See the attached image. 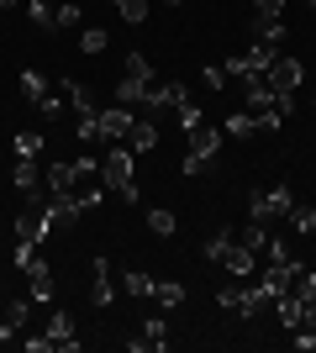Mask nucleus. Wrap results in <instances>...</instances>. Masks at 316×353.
Here are the masks:
<instances>
[{"instance_id": "b1692460", "label": "nucleus", "mask_w": 316, "mask_h": 353, "mask_svg": "<svg viewBox=\"0 0 316 353\" xmlns=\"http://www.w3.org/2000/svg\"><path fill=\"white\" fill-rule=\"evenodd\" d=\"M74 132L85 137V143H95V137H101V105H90V111H79V121H74Z\"/></svg>"}, {"instance_id": "20e7f679", "label": "nucleus", "mask_w": 316, "mask_h": 353, "mask_svg": "<svg viewBox=\"0 0 316 353\" xmlns=\"http://www.w3.org/2000/svg\"><path fill=\"white\" fill-rule=\"evenodd\" d=\"M132 121H137L132 105H105V111H101V137H105V143H127Z\"/></svg>"}, {"instance_id": "4d7b16f0", "label": "nucleus", "mask_w": 316, "mask_h": 353, "mask_svg": "<svg viewBox=\"0 0 316 353\" xmlns=\"http://www.w3.org/2000/svg\"><path fill=\"white\" fill-rule=\"evenodd\" d=\"M306 6H316V0H306Z\"/></svg>"}, {"instance_id": "412c9836", "label": "nucleus", "mask_w": 316, "mask_h": 353, "mask_svg": "<svg viewBox=\"0 0 316 353\" xmlns=\"http://www.w3.org/2000/svg\"><path fill=\"white\" fill-rule=\"evenodd\" d=\"M111 6H116V16L127 27H143V21H148V0H111Z\"/></svg>"}, {"instance_id": "4c0bfd02", "label": "nucleus", "mask_w": 316, "mask_h": 353, "mask_svg": "<svg viewBox=\"0 0 316 353\" xmlns=\"http://www.w3.org/2000/svg\"><path fill=\"white\" fill-rule=\"evenodd\" d=\"M269 216H274V211H269V195L253 190V195H248V221H269Z\"/></svg>"}, {"instance_id": "423d86ee", "label": "nucleus", "mask_w": 316, "mask_h": 353, "mask_svg": "<svg viewBox=\"0 0 316 353\" xmlns=\"http://www.w3.org/2000/svg\"><path fill=\"white\" fill-rule=\"evenodd\" d=\"M90 301H95V306H111V301H116V290H111V264H105V253H95V259H90Z\"/></svg>"}, {"instance_id": "8fccbe9b", "label": "nucleus", "mask_w": 316, "mask_h": 353, "mask_svg": "<svg viewBox=\"0 0 316 353\" xmlns=\"http://www.w3.org/2000/svg\"><path fill=\"white\" fill-rule=\"evenodd\" d=\"M21 343H27V353H48V348H53V343H48V332H32V338H21Z\"/></svg>"}, {"instance_id": "a211bd4d", "label": "nucleus", "mask_w": 316, "mask_h": 353, "mask_svg": "<svg viewBox=\"0 0 316 353\" xmlns=\"http://www.w3.org/2000/svg\"><path fill=\"white\" fill-rule=\"evenodd\" d=\"M222 264L232 269V274H238V280H248V274H253V248H242V243H232V253H227Z\"/></svg>"}, {"instance_id": "2eb2a0df", "label": "nucleus", "mask_w": 316, "mask_h": 353, "mask_svg": "<svg viewBox=\"0 0 316 353\" xmlns=\"http://www.w3.org/2000/svg\"><path fill=\"white\" fill-rule=\"evenodd\" d=\"M227 137H238V143H248V137L258 132V121H253V111H232V117H227V127H222Z\"/></svg>"}, {"instance_id": "6e6d98bb", "label": "nucleus", "mask_w": 316, "mask_h": 353, "mask_svg": "<svg viewBox=\"0 0 316 353\" xmlns=\"http://www.w3.org/2000/svg\"><path fill=\"white\" fill-rule=\"evenodd\" d=\"M0 21H6V11H0Z\"/></svg>"}, {"instance_id": "c03bdc74", "label": "nucleus", "mask_w": 316, "mask_h": 353, "mask_svg": "<svg viewBox=\"0 0 316 353\" xmlns=\"http://www.w3.org/2000/svg\"><path fill=\"white\" fill-rule=\"evenodd\" d=\"M27 316H32V301H11V306H6V322H16V327H21Z\"/></svg>"}, {"instance_id": "f03ea898", "label": "nucleus", "mask_w": 316, "mask_h": 353, "mask_svg": "<svg viewBox=\"0 0 316 353\" xmlns=\"http://www.w3.org/2000/svg\"><path fill=\"white\" fill-rule=\"evenodd\" d=\"M48 232H53V221L43 216V201L32 195V206L16 216V237H21V243H48Z\"/></svg>"}, {"instance_id": "49530a36", "label": "nucleus", "mask_w": 316, "mask_h": 353, "mask_svg": "<svg viewBox=\"0 0 316 353\" xmlns=\"http://www.w3.org/2000/svg\"><path fill=\"white\" fill-rule=\"evenodd\" d=\"M264 248H269V264H285V259H290V248H285V237H269V243H264Z\"/></svg>"}, {"instance_id": "9d476101", "label": "nucleus", "mask_w": 316, "mask_h": 353, "mask_svg": "<svg viewBox=\"0 0 316 353\" xmlns=\"http://www.w3.org/2000/svg\"><path fill=\"white\" fill-rule=\"evenodd\" d=\"M48 343H53V348H63V353H74L79 348V338H74V322H69V316H53V322H48Z\"/></svg>"}, {"instance_id": "473e14b6", "label": "nucleus", "mask_w": 316, "mask_h": 353, "mask_svg": "<svg viewBox=\"0 0 316 353\" xmlns=\"http://www.w3.org/2000/svg\"><path fill=\"white\" fill-rule=\"evenodd\" d=\"M143 338H148V348H153V353H164V348H169V327L158 322V316H153V322L143 327Z\"/></svg>"}, {"instance_id": "c9c22d12", "label": "nucleus", "mask_w": 316, "mask_h": 353, "mask_svg": "<svg viewBox=\"0 0 316 353\" xmlns=\"http://www.w3.org/2000/svg\"><path fill=\"white\" fill-rule=\"evenodd\" d=\"M43 153V137L37 132H16V159H37Z\"/></svg>"}, {"instance_id": "c85d7f7f", "label": "nucleus", "mask_w": 316, "mask_h": 353, "mask_svg": "<svg viewBox=\"0 0 316 353\" xmlns=\"http://www.w3.org/2000/svg\"><path fill=\"white\" fill-rule=\"evenodd\" d=\"M253 32H258V43H274V48L285 43V21H258L253 16Z\"/></svg>"}, {"instance_id": "aec40b11", "label": "nucleus", "mask_w": 316, "mask_h": 353, "mask_svg": "<svg viewBox=\"0 0 316 353\" xmlns=\"http://www.w3.org/2000/svg\"><path fill=\"white\" fill-rule=\"evenodd\" d=\"M264 306H269V290H264V285H253V290H242V295H238V311H242V322H248V316H258Z\"/></svg>"}, {"instance_id": "bb28decb", "label": "nucleus", "mask_w": 316, "mask_h": 353, "mask_svg": "<svg viewBox=\"0 0 316 353\" xmlns=\"http://www.w3.org/2000/svg\"><path fill=\"white\" fill-rule=\"evenodd\" d=\"M63 105H69V95H63V85H59V90H48L43 101H37V111H43V117L53 121V117H63Z\"/></svg>"}, {"instance_id": "393cba45", "label": "nucleus", "mask_w": 316, "mask_h": 353, "mask_svg": "<svg viewBox=\"0 0 316 353\" xmlns=\"http://www.w3.org/2000/svg\"><path fill=\"white\" fill-rule=\"evenodd\" d=\"M153 295H158V306H180V301H185V285L180 280H153Z\"/></svg>"}, {"instance_id": "a19ab883", "label": "nucleus", "mask_w": 316, "mask_h": 353, "mask_svg": "<svg viewBox=\"0 0 316 353\" xmlns=\"http://www.w3.org/2000/svg\"><path fill=\"white\" fill-rule=\"evenodd\" d=\"M74 21H79V0H63L53 11V27H74Z\"/></svg>"}, {"instance_id": "39448f33", "label": "nucleus", "mask_w": 316, "mask_h": 353, "mask_svg": "<svg viewBox=\"0 0 316 353\" xmlns=\"http://www.w3.org/2000/svg\"><path fill=\"white\" fill-rule=\"evenodd\" d=\"M185 143H190V153H196L200 163H211L216 153H222V127H206V121H200V127L185 132Z\"/></svg>"}, {"instance_id": "de8ad7c7", "label": "nucleus", "mask_w": 316, "mask_h": 353, "mask_svg": "<svg viewBox=\"0 0 316 353\" xmlns=\"http://www.w3.org/2000/svg\"><path fill=\"white\" fill-rule=\"evenodd\" d=\"M180 127H185V132H190V127H200V105H196V101L180 105Z\"/></svg>"}, {"instance_id": "f3484780", "label": "nucleus", "mask_w": 316, "mask_h": 353, "mask_svg": "<svg viewBox=\"0 0 316 353\" xmlns=\"http://www.w3.org/2000/svg\"><path fill=\"white\" fill-rule=\"evenodd\" d=\"M148 85H153V79H148ZM148 85L132 79V74H121V79H116V105H143V90H148Z\"/></svg>"}, {"instance_id": "79ce46f5", "label": "nucleus", "mask_w": 316, "mask_h": 353, "mask_svg": "<svg viewBox=\"0 0 316 353\" xmlns=\"http://www.w3.org/2000/svg\"><path fill=\"white\" fill-rule=\"evenodd\" d=\"M32 264H37V243H16V269L27 274Z\"/></svg>"}, {"instance_id": "2f4dec72", "label": "nucleus", "mask_w": 316, "mask_h": 353, "mask_svg": "<svg viewBox=\"0 0 316 353\" xmlns=\"http://www.w3.org/2000/svg\"><path fill=\"white\" fill-rule=\"evenodd\" d=\"M180 105H190V90H185L180 79H169L164 85V111H180Z\"/></svg>"}, {"instance_id": "dca6fc26", "label": "nucleus", "mask_w": 316, "mask_h": 353, "mask_svg": "<svg viewBox=\"0 0 316 353\" xmlns=\"http://www.w3.org/2000/svg\"><path fill=\"white\" fill-rule=\"evenodd\" d=\"M148 232H153V237H174V232H180V216H174V211H164V206H153V211H148Z\"/></svg>"}, {"instance_id": "cd10ccee", "label": "nucleus", "mask_w": 316, "mask_h": 353, "mask_svg": "<svg viewBox=\"0 0 316 353\" xmlns=\"http://www.w3.org/2000/svg\"><path fill=\"white\" fill-rule=\"evenodd\" d=\"M290 227H295L301 237H311L316 232V206H295V211H290Z\"/></svg>"}, {"instance_id": "ea45409f", "label": "nucleus", "mask_w": 316, "mask_h": 353, "mask_svg": "<svg viewBox=\"0 0 316 353\" xmlns=\"http://www.w3.org/2000/svg\"><path fill=\"white\" fill-rule=\"evenodd\" d=\"M253 121H258V132H285V117H280V111H253Z\"/></svg>"}, {"instance_id": "f8f14e48", "label": "nucleus", "mask_w": 316, "mask_h": 353, "mask_svg": "<svg viewBox=\"0 0 316 353\" xmlns=\"http://www.w3.org/2000/svg\"><path fill=\"white\" fill-rule=\"evenodd\" d=\"M232 243H238V232H232V227H216V232H211L206 243H200V253H206V259H216V264H222L227 253H232Z\"/></svg>"}, {"instance_id": "09e8293b", "label": "nucleus", "mask_w": 316, "mask_h": 353, "mask_svg": "<svg viewBox=\"0 0 316 353\" xmlns=\"http://www.w3.org/2000/svg\"><path fill=\"white\" fill-rule=\"evenodd\" d=\"M238 285H227V290H216V306H227V311H238Z\"/></svg>"}, {"instance_id": "6e6552de", "label": "nucleus", "mask_w": 316, "mask_h": 353, "mask_svg": "<svg viewBox=\"0 0 316 353\" xmlns=\"http://www.w3.org/2000/svg\"><path fill=\"white\" fill-rule=\"evenodd\" d=\"M127 148H132V153H153V148H158V127H153V117H137V121H132Z\"/></svg>"}, {"instance_id": "5701e85b", "label": "nucleus", "mask_w": 316, "mask_h": 353, "mask_svg": "<svg viewBox=\"0 0 316 353\" xmlns=\"http://www.w3.org/2000/svg\"><path fill=\"white\" fill-rule=\"evenodd\" d=\"M290 290L301 295V301H316V269H306V264H295V280H290Z\"/></svg>"}, {"instance_id": "f257e3e1", "label": "nucleus", "mask_w": 316, "mask_h": 353, "mask_svg": "<svg viewBox=\"0 0 316 353\" xmlns=\"http://www.w3.org/2000/svg\"><path fill=\"white\" fill-rule=\"evenodd\" d=\"M101 185H105V190H116L121 201H143L137 174H132V148H127V143H111V159L101 163Z\"/></svg>"}, {"instance_id": "a878e982", "label": "nucleus", "mask_w": 316, "mask_h": 353, "mask_svg": "<svg viewBox=\"0 0 316 353\" xmlns=\"http://www.w3.org/2000/svg\"><path fill=\"white\" fill-rule=\"evenodd\" d=\"M264 195H269V211H274V216H290V211H295V195H290L285 185H269Z\"/></svg>"}, {"instance_id": "37998d69", "label": "nucleus", "mask_w": 316, "mask_h": 353, "mask_svg": "<svg viewBox=\"0 0 316 353\" xmlns=\"http://www.w3.org/2000/svg\"><path fill=\"white\" fill-rule=\"evenodd\" d=\"M290 343H295V348H301V353H311V348H316V327H306V322H301V327H295V338H290Z\"/></svg>"}, {"instance_id": "864d4df0", "label": "nucleus", "mask_w": 316, "mask_h": 353, "mask_svg": "<svg viewBox=\"0 0 316 353\" xmlns=\"http://www.w3.org/2000/svg\"><path fill=\"white\" fill-rule=\"evenodd\" d=\"M16 6H21V0H0V11H16Z\"/></svg>"}, {"instance_id": "1a4fd4ad", "label": "nucleus", "mask_w": 316, "mask_h": 353, "mask_svg": "<svg viewBox=\"0 0 316 353\" xmlns=\"http://www.w3.org/2000/svg\"><path fill=\"white\" fill-rule=\"evenodd\" d=\"M274 311H280V327H290V332H295V327H301V316H306V301L295 290H285V295H274Z\"/></svg>"}, {"instance_id": "603ef678", "label": "nucleus", "mask_w": 316, "mask_h": 353, "mask_svg": "<svg viewBox=\"0 0 316 353\" xmlns=\"http://www.w3.org/2000/svg\"><path fill=\"white\" fill-rule=\"evenodd\" d=\"M306 327H316V301H306V316H301Z\"/></svg>"}, {"instance_id": "9b49d317", "label": "nucleus", "mask_w": 316, "mask_h": 353, "mask_svg": "<svg viewBox=\"0 0 316 353\" xmlns=\"http://www.w3.org/2000/svg\"><path fill=\"white\" fill-rule=\"evenodd\" d=\"M74 185H79L74 163H53V169H48V190H53V195H74Z\"/></svg>"}, {"instance_id": "72a5a7b5", "label": "nucleus", "mask_w": 316, "mask_h": 353, "mask_svg": "<svg viewBox=\"0 0 316 353\" xmlns=\"http://www.w3.org/2000/svg\"><path fill=\"white\" fill-rule=\"evenodd\" d=\"M238 243H242V248H253V253H258V248H264V243H269V232H264V221H248Z\"/></svg>"}, {"instance_id": "ddd939ff", "label": "nucleus", "mask_w": 316, "mask_h": 353, "mask_svg": "<svg viewBox=\"0 0 316 353\" xmlns=\"http://www.w3.org/2000/svg\"><path fill=\"white\" fill-rule=\"evenodd\" d=\"M280 59V48L274 43H253L248 53H242V63H248V74H269V63Z\"/></svg>"}, {"instance_id": "e433bc0d", "label": "nucleus", "mask_w": 316, "mask_h": 353, "mask_svg": "<svg viewBox=\"0 0 316 353\" xmlns=\"http://www.w3.org/2000/svg\"><path fill=\"white\" fill-rule=\"evenodd\" d=\"M127 74L148 85V79H153V63H148V53H127Z\"/></svg>"}, {"instance_id": "3c124183", "label": "nucleus", "mask_w": 316, "mask_h": 353, "mask_svg": "<svg viewBox=\"0 0 316 353\" xmlns=\"http://www.w3.org/2000/svg\"><path fill=\"white\" fill-rule=\"evenodd\" d=\"M6 343H16V322H0V348Z\"/></svg>"}, {"instance_id": "4468645a", "label": "nucleus", "mask_w": 316, "mask_h": 353, "mask_svg": "<svg viewBox=\"0 0 316 353\" xmlns=\"http://www.w3.org/2000/svg\"><path fill=\"white\" fill-rule=\"evenodd\" d=\"M11 185L21 195H37V159H16V169H11Z\"/></svg>"}, {"instance_id": "a18cd8bd", "label": "nucleus", "mask_w": 316, "mask_h": 353, "mask_svg": "<svg viewBox=\"0 0 316 353\" xmlns=\"http://www.w3.org/2000/svg\"><path fill=\"white\" fill-rule=\"evenodd\" d=\"M200 85H211V90H227V69H222V63H211V69L200 74Z\"/></svg>"}, {"instance_id": "58836bf2", "label": "nucleus", "mask_w": 316, "mask_h": 353, "mask_svg": "<svg viewBox=\"0 0 316 353\" xmlns=\"http://www.w3.org/2000/svg\"><path fill=\"white\" fill-rule=\"evenodd\" d=\"M27 16H32V27H53V6L48 0H27Z\"/></svg>"}, {"instance_id": "7ed1b4c3", "label": "nucleus", "mask_w": 316, "mask_h": 353, "mask_svg": "<svg viewBox=\"0 0 316 353\" xmlns=\"http://www.w3.org/2000/svg\"><path fill=\"white\" fill-rule=\"evenodd\" d=\"M274 90H295V85H306V63L295 59V53H280V59L269 63V74H264Z\"/></svg>"}, {"instance_id": "13d9d810", "label": "nucleus", "mask_w": 316, "mask_h": 353, "mask_svg": "<svg viewBox=\"0 0 316 353\" xmlns=\"http://www.w3.org/2000/svg\"><path fill=\"white\" fill-rule=\"evenodd\" d=\"M311 101H316V95H311Z\"/></svg>"}, {"instance_id": "4be33fe9", "label": "nucleus", "mask_w": 316, "mask_h": 353, "mask_svg": "<svg viewBox=\"0 0 316 353\" xmlns=\"http://www.w3.org/2000/svg\"><path fill=\"white\" fill-rule=\"evenodd\" d=\"M121 290L127 295H153V274L148 269H127V274H121Z\"/></svg>"}, {"instance_id": "6ab92c4d", "label": "nucleus", "mask_w": 316, "mask_h": 353, "mask_svg": "<svg viewBox=\"0 0 316 353\" xmlns=\"http://www.w3.org/2000/svg\"><path fill=\"white\" fill-rule=\"evenodd\" d=\"M48 85H53L48 74H37V69H21V95H27L32 105H37V101H43V95H48Z\"/></svg>"}, {"instance_id": "f704fd0d", "label": "nucleus", "mask_w": 316, "mask_h": 353, "mask_svg": "<svg viewBox=\"0 0 316 353\" xmlns=\"http://www.w3.org/2000/svg\"><path fill=\"white\" fill-rule=\"evenodd\" d=\"M258 21H285V0H253Z\"/></svg>"}, {"instance_id": "5fc2aeb1", "label": "nucleus", "mask_w": 316, "mask_h": 353, "mask_svg": "<svg viewBox=\"0 0 316 353\" xmlns=\"http://www.w3.org/2000/svg\"><path fill=\"white\" fill-rule=\"evenodd\" d=\"M164 6H185V0H164Z\"/></svg>"}, {"instance_id": "0eeeda50", "label": "nucleus", "mask_w": 316, "mask_h": 353, "mask_svg": "<svg viewBox=\"0 0 316 353\" xmlns=\"http://www.w3.org/2000/svg\"><path fill=\"white\" fill-rule=\"evenodd\" d=\"M27 280H32V306H53V269L43 259L27 269Z\"/></svg>"}, {"instance_id": "c756f323", "label": "nucleus", "mask_w": 316, "mask_h": 353, "mask_svg": "<svg viewBox=\"0 0 316 353\" xmlns=\"http://www.w3.org/2000/svg\"><path fill=\"white\" fill-rule=\"evenodd\" d=\"M59 85H63V95H69V105H74V111H90V90H85V85H74V79H59Z\"/></svg>"}, {"instance_id": "7c9ffc66", "label": "nucleus", "mask_w": 316, "mask_h": 353, "mask_svg": "<svg viewBox=\"0 0 316 353\" xmlns=\"http://www.w3.org/2000/svg\"><path fill=\"white\" fill-rule=\"evenodd\" d=\"M105 43H111V37H105L101 27H85V32H79V53H105Z\"/></svg>"}]
</instances>
